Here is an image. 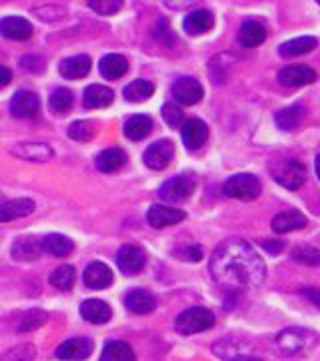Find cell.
I'll use <instances>...</instances> for the list:
<instances>
[{"label":"cell","instance_id":"30","mask_svg":"<svg viewBox=\"0 0 320 361\" xmlns=\"http://www.w3.org/2000/svg\"><path fill=\"white\" fill-rule=\"evenodd\" d=\"M153 133V118L146 115H134L124 123V135L130 141H142Z\"/></svg>","mask_w":320,"mask_h":361},{"label":"cell","instance_id":"33","mask_svg":"<svg viewBox=\"0 0 320 361\" xmlns=\"http://www.w3.org/2000/svg\"><path fill=\"white\" fill-rule=\"evenodd\" d=\"M42 253V245L34 237H20L13 245V257L16 261H32Z\"/></svg>","mask_w":320,"mask_h":361},{"label":"cell","instance_id":"17","mask_svg":"<svg viewBox=\"0 0 320 361\" xmlns=\"http://www.w3.org/2000/svg\"><path fill=\"white\" fill-rule=\"evenodd\" d=\"M0 32L8 40H28L32 37V25L23 16H6L0 20Z\"/></svg>","mask_w":320,"mask_h":361},{"label":"cell","instance_id":"24","mask_svg":"<svg viewBox=\"0 0 320 361\" xmlns=\"http://www.w3.org/2000/svg\"><path fill=\"white\" fill-rule=\"evenodd\" d=\"M82 101H84V106H89V109H106L115 101V92L104 85H90L84 89Z\"/></svg>","mask_w":320,"mask_h":361},{"label":"cell","instance_id":"3","mask_svg":"<svg viewBox=\"0 0 320 361\" xmlns=\"http://www.w3.org/2000/svg\"><path fill=\"white\" fill-rule=\"evenodd\" d=\"M270 175L272 179L276 180L279 185H282L284 189L296 191L307 183L308 171L307 167L296 161V159H281V161H272L269 165Z\"/></svg>","mask_w":320,"mask_h":361},{"label":"cell","instance_id":"36","mask_svg":"<svg viewBox=\"0 0 320 361\" xmlns=\"http://www.w3.org/2000/svg\"><path fill=\"white\" fill-rule=\"evenodd\" d=\"M75 281H77V271L72 265H60L58 269L52 271L51 283L60 291H68L75 285Z\"/></svg>","mask_w":320,"mask_h":361},{"label":"cell","instance_id":"7","mask_svg":"<svg viewBox=\"0 0 320 361\" xmlns=\"http://www.w3.org/2000/svg\"><path fill=\"white\" fill-rule=\"evenodd\" d=\"M144 165L153 171H162L170 165V161L174 159V145L168 139L153 142L146 151H144Z\"/></svg>","mask_w":320,"mask_h":361},{"label":"cell","instance_id":"39","mask_svg":"<svg viewBox=\"0 0 320 361\" xmlns=\"http://www.w3.org/2000/svg\"><path fill=\"white\" fill-rule=\"evenodd\" d=\"M68 137L75 139V141L87 142L94 137V127L90 121H77L68 127Z\"/></svg>","mask_w":320,"mask_h":361},{"label":"cell","instance_id":"45","mask_svg":"<svg viewBox=\"0 0 320 361\" xmlns=\"http://www.w3.org/2000/svg\"><path fill=\"white\" fill-rule=\"evenodd\" d=\"M154 37L160 40L162 44H172V42H174L172 30L168 28L167 20H158V25L154 28Z\"/></svg>","mask_w":320,"mask_h":361},{"label":"cell","instance_id":"16","mask_svg":"<svg viewBox=\"0 0 320 361\" xmlns=\"http://www.w3.org/2000/svg\"><path fill=\"white\" fill-rule=\"evenodd\" d=\"M13 155L20 157L25 161H34V163H46L54 157L51 145L46 142H18L13 149Z\"/></svg>","mask_w":320,"mask_h":361},{"label":"cell","instance_id":"4","mask_svg":"<svg viewBox=\"0 0 320 361\" xmlns=\"http://www.w3.org/2000/svg\"><path fill=\"white\" fill-rule=\"evenodd\" d=\"M212 325H215V313L205 307H191L182 311L174 322V327L180 336H194L210 329Z\"/></svg>","mask_w":320,"mask_h":361},{"label":"cell","instance_id":"1","mask_svg":"<svg viewBox=\"0 0 320 361\" xmlns=\"http://www.w3.org/2000/svg\"><path fill=\"white\" fill-rule=\"evenodd\" d=\"M210 273L218 285L232 291L256 289L264 283L267 265L255 247L243 239H229L215 249Z\"/></svg>","mask_w":320,"mask_h":361},{"label":"cell","instance_id":"8","mask_svg":"<svg viewBox=\"0 0 320 361\" xmlns=\"http://www.w3.org/2000/svg\"><path fill=\"white\" fill-rule=\"evenodd\" d=\"M172 97L177 99V103L184 104V106H192V104L200 103L205 97V89L203 85L192 77H182L172 85Z\"/></svg>","mask_w":320,"mask_h":361},{"label":"cell","instance_id":"40","mask_svg":"<svg viewBox=\"0 0 320 361\" xmlns=\"http://www.w3.org/2000/svg\"><path fill=\"white\" fill-rule=\"evenodd\" d=\"M34 360V345L25 343V345H16L8 349L6 353L0 355V361H32Z\"/></svg>","mask_w":320,"mask_h":361},{"label":"cell","instance_id":"15","mask_svg":"<svg viewBox=\"0 0 320 361\" xmlns=\"http://www.w3.org/2000/svg\"><path fill=\"white\" fill-rule=\"evenodd\" d=\"M208 139V127L205 121L200 118H188L182 123V141L186 145V149L196 151L200 149Z\"/></svg>","mask_w":320,"mask_h":361},{"label":"cell","instance_id":"11","mask_svg":"<svg viewBox=\"0 0 320 361\" xmlns=\"http://www.w3.org/2000/svg\"><path fill=\"white\" fill-rule=\"evenodd\" d=\"M316 80V73L307 65H290L284 66L279 73V82L288 89H300Z\"/></svg>","mask_w":320,"mask_h":361},{"label":"cell","instance_id":"47","mask_svg":"<svg viewBox=\"0 0 320 361\" xmlns=\"http://www.w3.org/2000/svg\"><path fill=\"white\" fill-rule=\"evenodd\" d=\"M302 295L320 310V287H307V289H302Z\"/></svg>","mask_w":320,"mask_h":361},{"label":"cell","instance_id":"50","mask_svg":"<svg viewBox=\"0 0 320 361\" xmlns=\"http://www.w3.org/2000/svg\"><path fill=\"white\" fill-rule=\"evenodd\" d=\"M194 0H167V4L170 8H174V11H180V8H186V6H191Z\"/></svg>","mask_w":320,"mask_h":361},{"label":"cell","instance_id":"34","mask_svg":"<svg viewBox=\"0 0 320 361\" xmlns=\"http://www.w3.org/2000/svg\"><path fill=\"white\" fill-rule=\"evenodd\" d=\"M154 94V85L151 80H144V78H139V80H132L130 85L124 87V99L128 103H144L148 101Z\"/></svg>","mask_w":320,"mask_h":361},{"label":"cell","instance_id":"5","mask_svg":"<svg viewBox=\"0 0 320 361\" xmlns=\"http://www.w3.org/2000/svg\"><path fill=\"white\" fill-rule=\"evenodd\" d=\"M222 191L231 199H238V201H255L256 197L262 191V185L255 175L250 173H238L232 175L231 179H226Z\"/></svg>","mask_w":320,"mask_h":361},{"label":"cell","instance_id":"23","mask_svg":"<svg viewBox=\"0 0 320 361\" xmlns=\"http://www.w3.org/2000/svg\"><path fill=\"white\" fill-rule=\"evenodd\" d=\"M40 245H42V251L52 255V257H66L75 251V243L60 233L46 235L44 239H40Z\"/></svg>","mask_w":320,"mask_h":361},{"label":"cell","instance_id":"52","mask_svg":"<svg viewBox=\"0 0 320 361\" xmlns=\"http://www.w3.org/2000/svg\"><path fill=\"white\" fill-rule=\"evenodd\" d=\"M314 171H316V177L320 179V155L316 157V161H314Z\"/></svg>","mask_w":320,"mask_h":361},{"label":"cell","instance_id":"9","mask_svg":"<svg viewBox=\"0 0 320 361\" xmlns=\"http://www.w3.org/2000/svg\"><path fill=\"white\" fill-rule=\"evenodd\" d=\"M116 263H118V269L124 275H139L146 265V255L141 247L124 245L116 253Z\"/></svg>","mask_w":320,"mask_h":361},{"label":"cell","instance_id":"10","mask_svg":"<svg viewBox=\"0 0 320 361\" xmlns=\"http://www.w3.org/2000/svg\"><path fill=\"white\" fill-rule=\"evenodd\" d=\"M92 353V341L89 337H72L56 348V357L63 361H84Z\"/></svg>","mask_w":320,"mask_h":361},{"label":"cell","instance_id":"25","mask_svg":"<svg viewBox=\"0 0 320 361\" xmlns=\"http://www.w3.org/2000/svg\"><path fill=\"white\" fill-rule=\"evenodd\" d=\"M98 71L104 78L108 80H116V78H122L128 73V61L122 56V54H116V52H110L101 59L98 63Z\"/></svg>","mask_w":320,"mask_h":361},{"label":"cell","instance_id":"26","mask_svg":"<svg viewBox=\"0 0 320 361\" xmlns=\"http://www.w3.org/2000/svg\"><path fill=\"white\" fill-rule=\"evenodd\" d=\"M124 305L136 315H146L156 307V299L151 291L146 289H132L124 299Z\"/></svg>","mask_w":320,"mask_h":361},{"label":"cell","instance_id":"48","mask_svg":"<svg viewBox=\"0 0 320 361\" xmlns=\"http://www.w3.org/2000/svg\"><path fill=\"white\" fill-rule=\"evenodd\" d=\"M262 247L270 251L272 255H276V253H281L282 249H284V243L282 241H274V239H267V241H262Z\"/></svg>","mask_w":320,"mask_h":361},{"label":"cell","instance_id":"22","mask_svg":"<svg viewBox=\"0 0 320 361\" xmlns=\"http://www.w3.org/2000/svg\"><path fill=\"white\" fill-rule=\"evenodd\" d=\"M92 68V61L87 54H77V56H70V59H64L58 71L64 78H70V80H77V78H84Z\"/></svg>","mask_w":320,"mask_h":361},{"label":"cell","instance_id":"13","mask_svg":"<svg viewBox=\"0 0 320 361\" xmlns=\"http://www.w3.org/2000/svg\"><path fill=\"white\" fill-rule=\"evenodd\" d=\"M184 217H186L184 211L168 205H153L146 213V221L154 229H165L170 225H177L180 221H184Z\"/></svg>","mask_w":320,"mask_h":361},{"label":"cell","instance_id":"14","mask_svg":"<svg viewBox=\"0 0 320 361\" xmlns=\"http://www.w3.org/2000/svg\"><path fill=\"white\" fill-rule=\"evenodd\" d=\"M113 269L103 261H92L82 273V281L90 289H106L108 285H113Z\"/></svg>","mask_w":320,"mask_h":361},{"label":"cell","instance_id":"27","mask_svg":"<svg viewBox=\"0 0 320 361\" xmlns=\"http://www.w3.org/2000/svg\"><path fill=\"white\" fill-rule=\"evenodd\" d=\"M267 40V28L260 25L258 20H244L241 30H238V42L244 49H252L258 47Z\"/></svg>","mask_w":320,"mask_h":361},{"label":"cell","instance_id":"42","mask_svg":"<svg viewBox=\"0 0 320 361\" xmlns=\"http://www.w3.org/2000/svg\"><path fill=\"white\" fill-rule=\"evenodd\" d=\"M162 118L167 121L168 127L177 129V127H180L184 123V113H182V109H180L179 104L167 103L162 106Z\"/></svg>","mask_w":320,"mask_h":361},{"label":"cell","instance_id":"53","mask_svg":"<svg viewBox=\"0 0 320 361\" xmlns=\"http://www.w3.org/2000/svg\"><path fill=\"white\" fill-rule=\"evenodd\" d=\"M316 2H319V4H320V0H316Z\"/></svg>","mask_w":320,"mask_h":361},{"label":"cell","instance_id":"31","mask_svg":"<svg viewBox=\"0 0 320 361\" xmlns=\"http://www.w3.org/2000/svg\"><path fill=\"white\" fill-rule=\"evenodd\" d=\"M212 349H215V353H217L218 357L224 361H236L244 357V355H248L246 345H244L243 341H238L236 337H224Z\"/></svg>","mask_w":320,"mask_h":361},{"label":"cell","instance_id":"29","mask_svg":"<svg viewBox=\"0 0 320 361\" xmlns=\"http://www.w3.org/2000/svg\"><path fill=\"white\" fill-rule=\"evenodd\" d=\"M319 40L314 37H298V39L286 40L279 47V54L284 56V59H293V56H302V54H308L316 49Z\"/></svg>","mask_w":320,"mask_h":361},{"label":"cell","instance_id":"6","mask_svg":"<svg viewBox=\"0 0 320 361\" xmlns=\"http://www.w3.org/2000/svg\"><path fill=\"white\" fill-rule=\"evenodd\" d=\"M194 189H196V179L192 175H179V177H172L167 183H162L158 189V195L167 203H182L194 193Z\"/></svg>","mask_w":320,"mask_h":361},{"label":"cell","instance_id":"35","mask_svg":"<svg viewBox=\"0 0 320 361\" xmlns=\"http://www.w3.org/2000/svg\"><path fill=\"white\" fill-rule=\"evenodd\" d=\"M103 361H136L132 348L124 341H108L103 349Z\"/></svg>","mask_w":320,"mask_h":361},{"label":"cell","instance_id":"21","mask_svg":"<svg viewBox=\"0 0 320 361\" xmlns=\"http://www.w3.org/2000/svg\"><path fill=\"white\" fill-rule=\"evenodd\" d=\"M212 26H215V16L210 11H205V8L194 11L188 16H184V23H182L184 32H188L191 37H200L208 30H212Z\"/></svg>","mask_w":320,"mask_h":361},{"label":"cell","instance_id":"49","mask_svg":"<svg viewBox=\"0 0 320 361\" xmlns=\"http://www.w3.org/2000/svg\"><path fill=\"white\" fill-rule=\"evenodd\" d=\"M11 80H13V73H11V68L0 66V89H2V87H6Z\"/></svg>","mask_w":320,"mask_h":361},{"label":"cell","instance_id":"19","mask_svg":"<svg viewBox=\"0 0 320 361\" xmlns=\"http://www.w3.org/2000/svg\"><path fill=\"white\" fill-rule=\"evenodd\" d=\"M305 227H307V217L296 209L282 211L272 219V231L279 233V235L298 231V229H305Z\"/></svg>","mask_w":320,"mask_h":361},{"label":"cell","instance_id":"43","mask_svg":"<svg viewBox=\"0 0 320 361\" xmlns=\"http://www.w3.org/2000/svg\"><path fill=\"white\" fill-rule=\"evenodd\" d=\"M46 319H49L46 313H42V311H32V313H28L25 319L20 322L18 331H32V329H37L40 325H44Z\"/></svg>","mask_w":320,"mask_h":361},{"label":"cell","instance_id":"46","mask_svg":"<svg viewBox=\"0 0 320 361\" xmlns=\"http://www.w3.org/2000/svg\"><path fill=\"white\" fill-rule=\"evenodd\" d=\"M180 259H186V261H200L203 259V249L198 245H188L179 251Z\"/></svg>","mask_w":320,"mask_h":361},{"label":"cell","instance_id":"28","mask_svg":"<svg viewBox=\"0 0 320 361\" xmlns=\"http://www.w3.org/2000/svg\"><path fill=\"white\" fill-rule=\"evenodd\" d=\"M128 157L122 149L118 147H110V149H104L101 155L96 157V169L101 173H116L118 169H122L127 165Z\"/></svg>","mask_w":320,"mask_h":361},{"label":"cell","instance_id":"44","mask_svg":"<svg viewBox=\"0 0 320 361\" xmlns=\"http://www.w3.org/2000/svg\"><path fill=\"white\" fill-rule=\"evenodd\" d=\"M20 65L25 68L26 73H32V75H39L44 71V59L42 56H37V54H26L23 56Z\"/></svg>","mask_w":320,"mask_h":361},{"label":"cell","instance_id":"18","mask_svg":"<svg viewBox=\"0 0 320 361\" xmlns=\"http://www.w3.org/2000/svg\"><path fill=\"white\" fill-rule=\"evenodd\" d=\"M80 315H82V319H87L89 323L103 325V323H108L113 319V310L103 299H87L80 305Z\"/></svg>","mask_w":320,"mask_h":361},{"label":"cell","instance_id":"41","mask_svg":"<svg viewBox=\"0 0 320 361\" xmlns=\"http://www.w3.org/2000/svg\"><path fill=\"white\" fill-rule=\"evenodd\" d=\"M122 0H89V6L101 16H113L122 8Z\"/></svg>","mask_w":320,"mask_h":361},{"label":"cell","instance_id":"32","mask_svg":"<svg viewBox=\"0 0 320 361\" xmlns=\"http://www.w3.org/2000/svg\"><path fill=\"white\" fill-rule=\"evenodd\" d=\"M305 115H307L305 106H300V104H290V106H286V109H281V111L274 115V121H276V125H279L282 130H293L305 121Z\"/></svg>","mask_w":320,"mask_h":361},{"label":"cell","instance_id":"37","mask_svg":"<svg viewBox=\"0 0 320 361\" xmlns=\"http://www.w3.org/2000/svg\"><path fill=\"white\" fill-rule=\"evenodd\" d=\"M72 104H75V94H72V90L64 89H56L52 92L51 97V109L56 113V115H64V113H68L70 109H72Z\"/></svg>","mask_w":320,"mask_h":361},{"label":"cell","instance_id":"2","mask_svg":"<svg viewBox=\"0 0 320 361\" xmlns=\"http://www.w3.org/2000/svg\"><path fill=\"white\" fill-rule=\"evenodd\" d=\"M319 343V336L305 327H286L274 337V345L281 355H296Z\"/></svg>","mask_w":320,"mask_h":361},{"label":"cell","instance_id":"12","mask_svg":"<svg viewBox=\"0 0 320 361\" xmlns=\"http://www.w3.org/2000/svg\"><path fill=\"white\" fill-rule=\"evenodd\" d=\"M40 99L32 90H18L11 101V113L16 118H32L39 115Z\"/></svg>","mask_w":320,"mask_h":361},{"label":"cell","instance_id":"20","mask_svg":"<svg viewBox=\"0 0 320 361\" xmlns=\"http://www.w3.org/2000/svg\"><path fill=\"white\" fill-rule=\"evenodd\" d=\"M34 211V201L28 197H20V199H13L0 205V223H8V221L23 219L28 217Z\"/></svg>","mask_w":320,"mask_h":361},{"label":"cell","instance_id":"51","mask_svg":"<svg viewBox=\"0 0 320 361\" xmlns=\"http://www.w3.org/2000/svg\"><path fill=\"white\" fill-rule=\"evenodd\" d=\"M236 361H262L260 357H256V355H252V353H248V355H244V357H241V360Z\"/></svg>","mask_w":320,"mask_h":361},{"label":"cell","instance_id":"38","mask_svg":"<svg viewBox=\"0 0 320 361\" xmlns=\"http://www.w3.org/2000/svg\"><path fill=\"white\" fill-rule=\"evenodd\" d=\"M293 259L296 263H302L308 267H316L320 265V249L310 245H300L293 251Z\"/></svg>","mask_w":320,"mask_h":361}]
</instances>
